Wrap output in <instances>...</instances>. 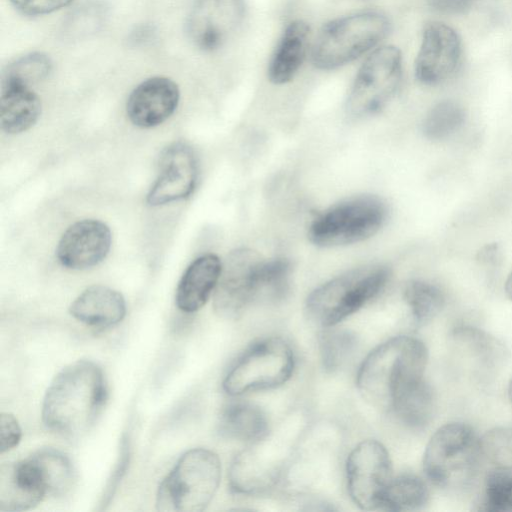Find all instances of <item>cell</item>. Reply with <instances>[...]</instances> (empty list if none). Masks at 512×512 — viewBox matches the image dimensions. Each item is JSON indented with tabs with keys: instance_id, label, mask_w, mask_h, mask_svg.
<instances>
[{
	"instance_id": "obj_14",
	"label": "cell",
	"mask_w": 512,
	"mask_h": 512,
	"mask_svg": "<svg viewBox=\"0 0 512 512\" xmlns=\"http://www.w3.org/2000/svg\"><path fill=\"white\" fill-rule=\"evenodd\" d=\"M159 175L147 194L151 206L165 205L189 197L197 184L198 167L191 148L173 143L162 153Z\"/></svg>"
},
{
	"instance_id": "obj_32",
	"label": "cell",
	"mask_w": 512,
	"mask_h": 512,
	"mask_svg": "<svg viewBox=\"0 0 512 512\" xmlns=\"http://www.w3.org/2000/svg\"><path fill=\"white\" fill-rule=\"evenodd\" d=\"M356 346L355 336L346 330L327 329L319 337L323 367L328 372L338 370L351 356Z\"/></svg>"
},
{
	"instance_id": "obj_4",
	"label": "cell",
	"mask_w": 512,
	"mask_h": 512,
	"mask_svg": "<svg viewBox=\"0 0 512 512\" xmlns=\"http://www.w3.org/2000/svg\"><path fill=\"white\" fill-rule=\"evenodd\" d=\"M390 270L367 265L349 270L314 289L306 299L308 318L331 328L357 312L386 286Z\"/></svg>"
},
{
	"instance_id": "obj_8",
	"label": "cell",
	"mask_w": 512,
	"mask_h": 512,
	"mask_svg": "<svg viewBox=\"0 0 512 512\" xmlns=\"http://www.w3.org/2000/svg\"><path fill=\"white\" fill-rule=\"evenodd\" d=\"M294 370V355L280 337L254 343L235 362L223 380L224 391L232 396L279 387Z\"/></svg>"
},
{
	"instance_id": "obj_23",
	"label": "cell",
	"mask_w": 512,
	"mask_h": 512,
	"mask_svg": "<svg viewBox=\"0 0 512 512\" xmlns=\"http://www.w3.org/2000/svg\"><path fill=\"white\" fill-rule=\"evenodd\" d=\"M218 430L229 439L258 443L267 436L269 426L265 413L258 406L236 402L222 411Z\"/></svg>"
},
{
	"instance_id": "obj_25",
	"label": "cell",
	"mask_w": 512,
	"mask_h": 512,
	"mask_svg": "<svg viewBox=\"0 0 512 512\" xmlns=\"http://www.w3.org/2000/svg\"><path fill=\"white\" fill-rule=\"evenodd\" d=\"M395 415L407 426L425 428L436 411V397L432 387L424 381L399 397L391 407Z\"/></svg>"
},
{
	"instance_id": "obj_37",
	"label": "cell",
	"mask_w": 512,
	"mask_h": 512,
	"mask_svg": "<svg viewBox=\"0 0 512 512\" xmlns=\"http://www.w3.org/2000/svg\"><path fill=\"white\" fill-rule=\"evenodd\" d=\"M432 8L445 14H460L470 9L474 0H429Z\"/></svg>"
},
{
	"instance_id": "obj_19",
	"label": "cell",
	"mask_w": 512,
	"mask_h": 512,
	"mask_svg": "<svg viewBox=\"0 0 512 512\" xmlns=\"http://www.w3.org/2000/svg\"><path fill=\"white\" fill-rule=\"evenodd\" d=\"M69 312L86 325L106 328L123 320L126 302L120 292L107 286L93 285L75 298Z\"/></svg>"
},
{
	"instance_id": "obj_18",
	"label": "cell",
	"mask_w": 512,
	"mask_h": 512,
	"mask_svg": "<svg viewBox=\"0 0 512 512\" xmlns=\"http://www.w3.org/2000/svg\"><path fill=\"white\" fill-rule=\"evenodd\" d=\"M222 262L215 254L196 258L183 273L176 290L177 307L186 313L202 308L216 288Z\"/></svg>"
},
{
	"instance_id": "obj_33",
	"label": "cell",
	"mask_w": 512,
	"mask_h": 512,
	"mask_svg": "<svg viewBox=\"0 0 512 512\" xmlns=\"http://www.w3.org/2000/svg\"><path fill=\"white\" fill-rule=\"evenodd\" d=\"M104 5L90 2L72 11L63 23V32L69 38H81L96 32L105 21Z\"/></svg>"
},
{
	"instance_id": "obj_12",
	"label": "cell",
	"mask_w": 512,
	"mask_h": 512,
	"mask_svg": "<svg viewBox=\"0 0 512 512\" xmlns=\"http://www.w3.org/2000/svg\"><path fill=\"white\" fill-rule=\"evenodd\" d=\"M246 15L245 0H195L186 20V33L203 51L222 47Z\"/></svg>"
},
{
	"instance_id": "obj_7",
	"label": "cell",
	"mask_w": 512,
	"mask_h": 512,
	"mask_svg": "<svg viewBox=\"0 0 512 512\" xmlns=\"http://www.w3.org/2000/svg\"><path fill=\"white\" fill-rule=\"evenodd\" d=\"M388 206L374 195H358L329 207L310 223L308 237L316 246L338 247L374 236L386 223Z\"/></svg>"
},
{
	"instance_id": "obj_24",
	"label": "cell",
	"mask_w": 512,
	"mask_h": 512,
	"mask_svg": "<svg viewBox=\"0 0 512 512\" xmlns=\"http://www.w3.org/2000/svg\"><path fill=\"white\" fill-rule=\"evenodd\" d=\"M29 459L39 473L46 494L62 497L70 492L75 482V470L64 453L53 448H44Z\"/></svg>"
},
{
	"instance_id": "obj_30",
	"label": "cell",
	"mask_w": 512,
	"mask_h": 512,
	"mask_svg": "<svg viewBox=\"0 0 512 512\" xmlns=\"http://www.w3.org/2000/svg\"><path fill=\"white\" fill-rule=\"evenodd\" d=\"M52 68L50 58L41 52H32L11 62L2 75V86H26L48 76Z\"/></svg>"
},
{
	"instance_id": "obj_36",
	"label": "cell",
	"mask_w": 512,
	"mask_h": 512,
	"mask_svg": "<svg viewBox=\"0 0 512 512\" xmlns=\"http://www.w3.org/2000/svg\"><path fill=\"white\" fill-rule=\"evenodd\" d=\"M73 0H10L11 4L26 15H44L69 5Z\"/></svg>"
},
{
	"instance_id": "obj_27",
	"label": "cell",
	"mask_w": 512,
	"mask_h": 512,
	"mask_svg": "<svg viewBox=\"0 0 512 512\" xmlns=\"http://www.w3.org/2000/svg\"><path fill=\"white\" fill-rule=\"evenodd\" d=\"M403 297L418 325H425L433 320L445 305L443 291L425 280H411L406 283Z\"/></svg>"
},
{
	"instance_id": "obj_11",
	"label": "cell",
	"mask_w": 512,
	"mask_h": 512,
	"mask_svg": "<svg viewBox=\"0 0 512 512\" xmlns=\"http://www.w3.org/2000/svg\"><path fill=\"white\" fill-rule=\"evenodd\" d=\"M264 258L249 248L229 253L213 293V308L223 318H235L256 302L257 272Z\"/></svg>"
},
{
	"instance_id": "obj_3",
	"label": "cell",
	"mask_w": 512,
	"mask_h": 512,
	"mask_svg": "<svg viewBox=\"0 0 512 512\" xmlns=\"http://www.w3.org/2000/svg\"><path fill=\"white\" fill-rule=\"evenodd\" d=\"M482 440L467 424L447 423L430 438L423 455V469L437 487H467L477 476L484 456Z\"/></svg>"
},
{
	"instance_id": "obj_39",
	"label": "cell",
	"mask_w": 512,
	"mask_h": 512,
	"mask_svg": "<svg viewBox=\"0 0 512 512\" xmlns=\"http://www.w3.org/2000/svg\"><path fill=\"white\" fill-rule=\"evenodd\" d=\"M505 293L508 299L512 302V271L507 277V280L505 282Z\"/></svg>"
},
{
	"instance_id": "obj_9",
	"label": "cell",
	"mask_w": 512,
	"mask_h": 512,
	"mask_svg": "<svg viewBox=\"0 0 512 512\" xmlns=\"http://www.w3.org/2000/svg\"><path fill=\"white\" fill-rule=\"evenodd\" d=\"M402 73V54L397 47L375 49L356 74L346 101L347 113L354 118L379 113L397 93Z\"/></svg>"
},
{
	"instance_id": "obj_1",
	"label": "cell",
	"mask_w": 512,
	"mask_h": 512,
	"mask_svg": "<svg viewBox=\"0 0 512 512\" xmlns=\"http://www.w3.org/2000/svg\"><path fill=\"white\" fill-rule=\"evenodd\" d=\"M107 399L102 369L89 360L63 368L52 380L42 403V420L51 431L74 439L85 435Z\"/></svg>"
},
{
	"instance_id": "obj_28",
	"label": "cell",
	"mask_w": 512,
	"mask_h": 512,
	"mask_svg": "<svg viewBox=\"0 0 512 512\" xmlns=\"http://www.w3.org/2000/svg\"><path fill=\"white\" fill-rule=\"evenodd\" d=\"M291 264L283 258L263 259L257 272L256 301L277 302L290 288Z\"/></svg>"
},
{
	"instance_id": "obj_22",
	"label": "cell",
	"mask_w": 512,
	"mask_h": 512,
	"mask_svg": "<svg viewBox=\"0 0 512 512\" xmlns=\"http://www.w3.org/2000/svg\"><path fill=\"white\" fill-rule=\"evenodd\" d=\"M41 114V101L30 87L2 86L0 126L7 134L30 129Z\"/></svg>"
},
{
	"instance_id": "obj_5",
	"label": "cell",
	"mask_w": 512,
	"mask_h": 512,
	"mask_svg": "<svg viewBox=\"0 0 512 512\" xmlns=\"http://www.w3.org/2000/svg\"><path fill=\"white\" fill-rule=\"evenodd\" d=\"M221 462L205 448L186 451L161 482L156 507L161 512H201L217 492Z\"/></svg>"
},
{
	"instance_id": "obj_40",
	"label": "cell",
	"mask_w": 512,
	"mask_h": 512,
	"mask_svg": "<svg viewBox=\"0 0 512 512\" xmlns=\"http://www.w3.org/2000/svg\"><path fill=\"white\" fill-rule=\"evenodd\" d=\"M508 394H509V398L512 402V378L510 379V382H509V385H508Z\"/></svg>"
},
{
	"instance_id": "obj_31",
	"label": "cell",
	"mask_w": 512,
	"mask_h": 512,
	"mask_svg": "<svg viewBox=\"0 0 512 512\" xmlns=\"http://www.w3.org/2000/svg\"><path fill=\"white\" fill-rule=\"evenodd\" d=\"M479 509L512 511V466L497 465L488 473Z\"/></svg>"
},
{
	"instance_id": "obj_16",
	"label": "cell",
	"mask_w": 512,
	"mask_h": 512,
	"mask_svg": "<svg viewBox=\"0 0 512 512\" xmlns=\"http://www.w3.org/2000/svg\"><path fill=\"white\" fill-rule=\"evenodd\" d=\"M180 99L178 85L170 78L155 76L141 82L130 93L126 113L141 128L155 127L176 110Z\"/></svg>"
},
{
	"instance_id": "obj_15",
	"label": "cell",
	"mask_w": 512,
	"mask_h": 512,
	"mask_svg": "<svg viewBox=\"0 0 512 512\" xmlns=\"http://www.w3.org/2000/svg\"><path fill=\"white\" fill-rule=\"evenodd\" d=\"M112 242L109 227L96 219H84L72 224L60 238L56 256L66 268L82 270L102 262Z\"/></svg>"
},
{
	"instance_id": "obj_13",
	"label": "cell",
	"mask_w": 512,
	"mask_h": 512,
	"mask_svg": "<svg viewBox=\"0 0 512 512\" xmlns=\"http://www.w3.org/2000/svg\"><path fill=\"white\" fill-rule=\"evenodd\" d=\"M461 58V41L457 32L439 21L425 25L415 60V76L425 85H437L457 70Z\"/></svg>"
},
{
	"instance_id": "obj_35",
	"label": "cell",
	"mask_w": 512,
	"mask_h": 512,
	"mask_svg": "<svg viewBox=\"0 0 512 512\" xmlns=\"http://www.w3.org/2000/svg\"><path fill=\"white\" fill-rule=\"evenodd\" d=\"M22 436V430L16 417L10 413L0 415V451H10L16 447Z\"/></svg>"
},
{
	"instance_id": "obj_26",
	"label": "cell",
	"mask_w": 512,
	"mask_h": 512,
	"mask_svg": "<svg viewBox=\"0 0 512 512\" xmlns=\"http://www.w3.org/2000/svg\"><path fill=\"white\" fill-rule=\"evenodd\" d=\"M429 500L426 483L418 476L402 474L393 477L385 490L381 508L388 511H415Z\"/></svg>"
},
{
	"instance_id": "obj_17",
	"label": "cell",
	"mask_w": 512,
	"mask_h": 512,
	"mask_svg": "<svg viewBox=\"0 0 512 512\" xmlns=\"http://www.w3.org/2000/svg\"><path fill=\"white\" fill-rule=\"evenodd\" d=\"M46 495L32 461L5 463L0 468V511L20 512L39 504Z\"/></svg>"
},
{
	"instance_id": "obj_34",
	"label": "cell",
	"mask_w": 512,
	"mask_h": 512,
	"mask_svg": "<svg viewBox=\"0 0 512 512\" xmlns=\"http://www.w3.org/2000/svg\"><path fill=\"white\" fill-rule=\"evenodd\" d=\"M485 456L497 465L512 466V426L498 427L482 439Z\"/></svg>"
},
{
	"instance_id": "obj_6",
	"label": "cell",
	"mask_w": 512,
	"mask_h": 512,
	"mask_svg": "<svg viewBox=\"0 0 512 512\" xmlns=\"http://www.w3.org/2000/svg\"><path fill=\"white\" fill-rule=\"evenodd\" d=\"M389 31V19L379 12H359L333 19L314 40L312 63L325 71L342 67L377 46Z\"/></svg>"
},
{
	"instance_id": "obj_38",
	"label": "cell",
	"mask_w": 512,
	"mask_h": 512,
	"mask_svg": "<svg viewBox=\"0 0 512 512\" xmlns=\"http://www.w3.org/2000/svg\"><path fill=\"white\" fill-rule=\"evenodd\" d=\"M477 257L481 264L497 265L501 258L500 248L497 243L487 244L478 252Z\"/></svg>"
},
{
	"instance_id": "obj_21",
	"label": "cell",
	"mask_w": 512,
	"mask_h": 512,
	"mask_svg": "<svg viewBox=\"0 0 512 512\" xmlns=\"http://www.w3.org/2000/svg\"><path fill=\"white\" fill-rule=\"evenodd\" d=\"M280 469L247 449L233 460L229 470V484L234 492L257 494L272 488L278 481Z\"/></svg>"
},
{
	"instance_id": "obj_20",
	"label": "cell",
	"mask_w": 512,
	"mask_h": 512,
	"mask_svg": "<svg viewBox=\"0 0 512 512\" xmlns=\"http://www.w3.org/2000/svg\"><path fill=\"white\" fill-rule=\"evenodd\" d=\"M310 33V26L300 19L285 27L268 64L271 83L282 85L294 78L305 60Z\"/></svg>"
},
{
	"instance_id": "obj_29",
	"label": "cell",
	"mask_w": 512,
	"mask_h": 512,
	"mask_svg": "<svg viewBox=\"0 0 512 512\" xmlns=\"http://www.w3.org/2000/svg\"><path fill=\"white\" fill-rule=\"evenodd\" d=\"M466 112L453 100H444L434 105L427 113L422 130L426 138L444 140L457 132L465 123Z\"/></svg>"
},
{
	"instance_id": "obj_2",
	"label": "cell",
	"mask_w": 512,
	"mask_h": 512,
	"mask_svg": "<svg viewBox=\"0 0 512 512\" xmlns=\"http://www.w3.org/2000/svg\"><path fill=\"white\" fill-rule=\"evenodd\" d=\"M428 351L422 341L410 336L393 337L364 359L356 384L368 402L391 409L404 393L425 381Z\"/></svg>"
},
{
	"instance_id": "obj_10",
	"label": "cell",
	"mask_w": 512,
	"mask_h": 512,
	"mask_svg": "<svg viewBox=\"0 0 512 512\" xmlns=\"http://www.w3.org/2000/svg\"><path fill=\"white\" fill-rule=\"evenodd\" d=\"M347 489L362 510L381 508L392 475V462L385 446L377 440H363L350 452L346 462Z\"/></svg>"
}]
</instances>
